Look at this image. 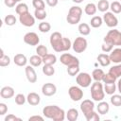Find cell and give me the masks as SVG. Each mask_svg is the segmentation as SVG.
I'll return each instance as SVG.
<instances>
[{
    "label": "cell",
    "mask_w": 121,
    "mask_h": 121,
    "mask_svg": "<svg viewBox=\"0 0 121 121\" xmlns=\"http://www.w3.org/2000/svg\"><path fill=\"white\" fill-rule=\"evenodd\" d=\"M43 114L48 119L54 121H63L65 119V112L57 105H48L43 109Z\"/></svg>",
    "instance_id": "6da1fadb"
},
{
    "label": "cell",
    "mask_w": 121,
    "mask_h": 121,
    "mask_svg": "<svg viewBox=\"0 0 121 121\" xmlns=\"http://www.w3.org/2000/svg\"><path fill=\"white\" fill-rule=\"evenodd\" d=\"M91 97L94 101H102L105 97V92H104V86L100 81H95L91 85Z\"/></svg>",
    "instance_id": "7a4b0ae2"
},
{
    "label": "cell",
    "mask_w": 121,
    "mask_h": 121,
    "mask_svg": "<svg viewBox=\"0 0 121 121\" xmlns=\"http://www.w3.org/2000/svg\"><path fill=\"white\" fill-rule=\"evenodd\" d=\"M82 15V9L78 6H73L69 9L66 20L70 25H77L79 23Z\"/></svg>",
    "instance_id": "3957f363"
},
{
    "label": "cell",
    "mask_w": 121,
    "mask_h": 121,
    "mask_svg": "<svg viewBox=\"0 0 121 121\" xmlns=\"http://www.w3.org/2000/svg\"><path fill=\"white\" fill-rule=\"evenodd\" d=\"M103 41L112 45H121V32L117 29H112L106 34Z\"/></svg>",
    "instance_id": "277c9868"
},
{
    "label": "cell",
    "mask_w": 121,
    "mask_h": 121,
    "mask_svg": "<svg viewBox=\"0 0 121 121\" xmlns=\"http://www.w3.org/2000/svg\"><path fill=\"white\" fill-rule=\"evenodd\" d=\"M92 79H93V78L91 77V75L88 73H85V72L78 73L76 78V81H77L78 85L80 87H83V88L89 87L92 83Z\"/></svg>",
    "instance_id": "5b68a950"
},
{
    "label": "cell",
    "mask_w": 121,
    "mask_h": 121,
    "mask_svg": "<svg viewBox=\"0 0 121 121\" xmlns=\"http://www.w3.org/2000/svg\"><path fill=\"white\" fill-rule=\"evenodd\" d=\"M88 45L87 40L83 37H77L74 41V43H72V48L76 53H82L86 50Z\"/></svg>",
    "instance_id": "8992f818"
},
{
    "label": "cell",
    "mask_w": 121,
    "mask_h": 121,
    "mask_svg": "<svg viewBox=\"0 0 121 121\" xmlns=\"http://www.w3.org/2000/svg\"><path fill=\"white\" fill-rule=\"evenodd\" d=\"M60 62L65 66H71V65H79V60L75 56L69 54V53H63L60 57Z\"/></svg>",
    "instance_id": "52a82bcc"
},
{
    "label": "cell",
    "mask_w": 121,
    "mask_h": 121,
    "mask_svg": "<svg viewBox=\"0 0 121 121\" xmlns=\"http://www.w3.org/2000/svg\"><path fill=\"white\" fill-rule=\"evenodd\" d=\"M103 22L106 24L107 26L109 27H115L118 25V19L113 13L111 11H106L103 15Z\"/></svg>",
    "instance_id": "ba28073f"
},
{
    "label": "cell",
    "mask_w": 121,
    "mask_h": 121,
    "mask_svg": "<svg viewBox=\"0 0 121 121\" xmlns=\"http://www.w3.org/2000/svg\"><path fill=\"white\" fill-rule=\"evenodd\" d=\"M68 94L73 101H79L83 97V91L78 86H71L68 89Z\"/></svg>",
    "instance_id": "9c48e42d"
},
{
    "label": "cell",
    "mask_w": 121,
    "mask_h": 121,
    "mask_svg": "<svg viewBox=\"0 0 121 121\" xmlns=\"http://www.w3.org/2000/svg\"><path fill=\"white\" fill-rule=\"evenodd\" d=\"M19 21L20 23L25 26H33L35 25V17L30 14V12L24 13L22 15H19Z\"/></svg>",
    "instance_id": "30bf717a"
},
{
    "label": "cell",
    "mask_w": 121,
    "mask_h": 121,
    "mask_svg": "<svg viewBox=\"0 0 121 121\" xmlns=\"http://www.w3.org/2000/svg\"><path fill=\"white\" fill-rule=\"evenodd\" d=\"M24 42L31 46H35L38 45L40 43V38L38 36L37 33L35 32H27L26 34H25L24 36Z\"/></svg>",
    "instance_id": "8fae6325"
},
{
    "label": "cell",
    "mask_w": 121,
    "mask_h": 121,
    "mask_svg": "<svg viewBox=\"0 0 121 121\" xmlns=\"http://www.w3.org/2000/svg\"><path fill=\"white\" fill-rule=\"evenodd\" d=\"M42 93L45 96H52L57 93V87L55 84L47 82L42 86Z\"/></svg>",
    "instance_id": "7c38bea8"
},
{
    "label": "cell",
    "mask_w": 121,
    "mask_h": 121,
    "mask_svg": "<svg viewBox=\"0 0 121 121\" xmlns=\"http://www.w3.org/2000/svg\"><path fill=\"white\" fill-rule=\"evenodd\" d=\"M94 109H95V103L90 99H85L80 103V111L84 115L94 111Z\"/></svg>",
    "instance_id": "4fadbf2b"
},
{
    "label": "cell",
    "mask_w": 121,
    "mask_h": 121,
    "mask_svg": "<svg viewBox=\"0 0 121 121\" xmlns=\"http://www.w3.org/2000/svg\"><path fill=\"white\" fill-rule=\"evenodd\" d=\"M25 72H26V77L28 82L35 83L37 81V74L32 65H26L25 68Z\"/></svg>",
    "instance_id": "5bb4252c"
},
{
    "label": "cell",
    "mask_w": 121,
    "mask_h": 121,
    "mask_svg": "<svg viewBox=\"0 0 121 121\" xmlns=\"http://www.w3.org/2000/svg\"><path fill=\"white\" fill-rule=\"evenodd\" d=\"M62 38H63L62 35H61L60 32H58V31H55V32H53V33L50 35L49 42H50V44H51V46H52V48H53L54 50L59 46V44L60 43Z\"/></svg>",
    "instance_id": "9a60e30c"
},
{
    "label": "cell",
    "mask_w": 121,
    "mask_h": 121,
    "mask_svg": "<svg viewBox=\"0 0 121 121\" xmlns=\"http://www.w3.org/2000/svg\"><path fill=\"white\" fill-rule=\"evenodd\" d=\"M110 60L113 63H121V48L117 47L110 52Z\"/></svg>",
    "instance_id": "2e32d148"
},
{
    "label": "cell",
    "mask_w": 121,
    "mask_h": 121,
    "mask_svg": "<svg viewBox=\"0 0 121 121\" xmlns=\"http://www.w3.org/2000/svg\"><path fill=\"white\" fill-rule=\"evenodd\" d=\"M26 101L29 105L31 106H37L40 102H41V97L40 95L37 94V93H34V92H31L27 95L26 96Z\"/></svg>",
    "instance_id": "e0dca14e"
},
{
    "label": "cell",
    "mask_w": 121,
    "mask_h": 121,
    "mask_svg": "<svg viewBox=\"0 0 121 121\" xmlns=\"http://www.w3.org/2000/svg\"><path fill=\"white\" fill-rule=\"evenodd\" d=\"M0 95L2 98L5 99L11 98L14 95V89L10 86H4L0 91Z\"/></svg>",
    "instance_id": "ac0fdd59"
},
{
    "label": "cell",
    "mask_w": 121,
    "mask_h": 121,
    "mask_svg": "<svg viewBox=\"0 0 121 121\" xmlns=\"http://www.w3.org/2000/svg\"><path fill=\"white\" fill-rule=\"evenodd\" d=\"M13 61L17 66H26V62H27V59L24 54H16L13 58Z\"/></svg>",
    "instance_id": "d6986e66"
},
{
    "label": "cell",
    "mask_w": 121,
    "mask_h": 121,
    "mask_svg": "<svg viewBox=\"0 0 121 121\" xmlns=\"http://www.w3.org/2000/svg\"><path fill=\"white\" fill-rule=\"evenodd\" d=\"M97 61L98 63L102 66V67H106V66H109L110 63L112 62L111 60H110V57L109 55L105 54V53H101L97 56Z\"/></svg>",
    "instance_id": "ffe728a7"
},
{
    "label": "cell",
    "mask_w": 121,
    "mask_h": 121,
    "mask_svg": "<svg viewBox=\"0 0 121 121\" xmlns=\"http://www.w3.org/2000/svg\"><path fill=\"white\" fill-rule=\"evenodd\" d=\"M96 110H97V112L99 114H106L108 113V112L110 111V106H109V103L106 102V101H99L98 105L96 106Z\"/></svg>",
    "instance_id": "44dd1931"
},
{
    "label": "cell",
    "mask_w": 121,
    "mask_h": 121,
    "mask_svg": "<svg viewBox=\"0 0 121 121\" xmlns=\"http://www.w3.org/2000/svg\"><path fill=\"white\" fill-rule=\"evenodd\" d=\"M66 118L68 121H76L78 118V111L75 108L69 109L66 112Z\"/></svg>",
    "instance_id": "7402d4cb"
},
{
    "label": "cell",
    "mask_w": 121,
    "mask_h": 121,
    "mask_svg": "<svg viewBox=\"0 0 121 121\" xmlns=\"http://www.w3.org/2000/svg\"><path fill=\"white\" fill-rule=\"evenodd\" d=\"M78 32L82 35V36H87L90 34L91 32V28H90V26L86 23H81L78 25Z\"/></svg>",
    "instance_id": "603a6c76"
},
{
    "label": "cell",
    "mask_w": 121,
    "mask_h": 121,
    "mask_svg": "<svg viewBox=\"0 0 121 121\" xmlns=\"http://www.w3.org/2000/svg\"><path fill=\"white\" fill-rule=\"evenodd\" d=\"M56 62H57V57L54 54H47L44 57H43V64L53 65Z\"/></svg>",
    "instance_id": "cb8c5ba5"
},
{
    "label": "cell",
    "mask_w": 121,
    "mask_h": 121,
    "mask_svg": "<svg viewBox=\"0 0 121 121\" xmlns=\"http://www.w3.org/2000/svg\"><path fill=\"white\" fill-rule=\"evenodd\" d=\"M96 10H97V7L94 3H88L84 8V12L87 15H95L96 13Z\"/></svg>",
    "instance_id": "d4e9b609"
},
{
    "label": "cell",
    "mask_w": 121,
    "mask_h": 121,
    "mask_svg": "<svg viewBox=\"0 0 121 121\" xmlns=\"http://www.w3.org/2000/svg\"><path fill=\"white\" fill-rule=\"evenodd\" d=\"M104 75H105V73L103 72V70L99 69V68H96L92 72V78L95 81H102Z\"/></svg>",
    "instance_id": "484cf974"
},
{
    "label": "cell",
    "mask_w": 121,
    "mask_h": 121,
    "mask_svg": "<svg viewBox=\"0 0 121 121\" xmlns=\"http://www.w3.org/2000/svg\"><path fill=\"white\" fill-rule=\"evenodd\" d=\"M116 88H117V86H116L115 82H113V83H105L104 84V92H105V94L110 95H112L115 93Z\"/></svg>",
    "instance_id": "4316f807"
},
{
    "label": "cell",
    "mask_w": 121,
    "mask_h": 121,
    "mask_svg": "<svg viewBox=\"0 0 121 121\" xmlns=\"http://www.w3.org/2000/svg\"><path fill=\"white\" fill-rule=\"evenodd\" d=\"M29 62L33 67H38L43 63V58L39 55H33L29 58Z\"/></svg>",
    "instance_id": "83f0119b"
},
{
    "label": "cell",
    "mask_w": 121,
    "mask_h": 121,
    "mask_svg": "<svg viewBox=\"0 0 121 121\" xmlns=\"http://www.w3.org/2000/svg\"><path fill=\"white\" fill-rule=\"evenodd\" d=\"M108 73H110L111 75H112L116 78H118L119 77H121V63H117L116 65L111 67Z\"/></svg>",
    "instance_id": "f1b7e54d"
},
{
    "label": "cell",
    "mask_w": 121,
    "mask_h": 121,
    "mask_svg": "<svg viewBox=\"0 0 121 121\" xmlns=\"http://www.w3.org/2000/svg\"><path fill=\"white\" fill-rule=\"evenodd\" d=\"M96 7H97V9L99 11L106 12L110 9V3L108 2V0H99Z\"/></svg>",
    "instance_id": "f546056e"
},
{
    "label": "cell",
    "mask_w": 121,
    "mask_h": 121,
    "mask_svg": "<svg viewBox=\"0 0 121 121\" xmlns=\"http://www.w3.org/2000/svg\"><path fill=\"white\" fill-rule=\"evenodd\" d=\"M102 24H103V18H101L100 16H94L90 21V25L94 28L100 27Z\"/></svg>",
    "instance_id": "4dcf8cb0"
},
{
    "label": "cell",
    "mask_w": 121,
    "mask_h": 121,
    "mask_svg": "<svg viewBox=\"0 0 121 121\" xmlns=\"http://www.w3.org/2000/svg\"><path fill=\"white\" fill-rule=\"evenodd\" d=\"M15 11H16V13H17L18 15H22V14H24V13L28 12L29 10H28V7H27L26 4H25V3H20V4H18V5L15 7Z\"/></svg>",
    "instance_id": "1f68e13d"
},
{
    "label": "cell",
    "mask_w": 121,
    "mask_h": 121,
    "mask_svg": "<svg viewBox=\"0 0 121 121\" xmlns=\"http://www.w3.org/2000/svg\"><path fill=\"white\" fill-rule=\"evenodd\" d=\"M110 9L112 13H115V14L121 13V3L118 1H113L110 4Z\"/></svg>",
    "instance_id": "d6a6232c"
},
{
    "label": "cell",
    "mask_w": 121,
    "mask_h": 121,
    "mask_svg": "<svg viewBox=\"0 0 121 121\" xmlns=\"http://www.w3.org/2000/svg\"><path fill=\"white\" fill-rule=\"evenodd\" d=\"M43 73L47 77H51L55 74V68L53 67V65L44 64L43 67Z\"/></svg>",
    "instance_id": "836d02e7"
},
{
    "label": "cell",
    "mask_w": 121,
    "mask_h": 121,
    "mask_svg": "<svg viewBox=\"0 0 121 121\" xmlns=\"http://www.w3.org/2000/svg\"><path fill=\"white\" fill-rule=\"evenodd\" d=\"M110 101L112 103V105L115 106V107H120L121 106V94L120 95H112Z\"/></svg>",
    "instance_id": "e575fe53"
},
{
    "label": "cell",
    "mask_w": 121,
    "mask_h": 121,
    "mask_svg": "<svg viewBox=\"0 0 121 121\" xmlns=\"http://www.w3.org/2000/svg\"><path fill=\"white\" fill-rule=\"evenodd\" d=\"M16 21H17L16 17H15L14 15H12V14L6 15V17L4 18V22H5V24H6L7 26H14V25L16 24Z\"/></svg>",
    "instance_id": "d590c367"
},
{
    "label": "cell",
    "mask_w": 121,
    "mask_h": 121,
    "mask_svg": "<svg viewBox=\"0 0 121 121\" xmlns=\"http://www.w3.org/2000/svg\"><path fill=\"white\" fill-rule=\"evenodd\" d=\"M87 121H99L100 117L98 115V112H95V111L90 112L89 113H87L86 115H84Z\"/></svg>",
    "instance_id": "8d00e7d4"
},
{
    "label": "cell",
    "mask_w": 121,
    "mask_h": 121,
    "mask_svg": "<svg viewBox=\"0 0 121 121\" xmlns=\"http://www.w3.org/2000/svg\"><path fill=\"white\" fill-rule=\"evenodd\" d=\"M67 73L71 77H75L79 73V65H71L67 66Z\"/></svg>",
    "instance_id": "74e56055"
},
{
    "label": "cell",
    "mask_w": 121,
    "mask_h": 121,
    "mask_svg": "<svg viewBox=\"0 0 121 121\" xmlns=\"http://www.w3.org/2000/svg\"><path fill=\"white\" fill-rule=\"evenodd\" d=\"M47 16V13L45 11V9H35L34 11V17L38 20H43L45 19Z\"/></svg>",
    "instance_id": "f35d334b"
},
{
    "label": "cell",
    "mask_w": 121,
    "mask_h": 121,
    "mask_svg": "<svg viewBox=\"0 0 121 121\" xmlns=\"http://www.w3.org/2000/svg\"><path fill=\"white\" fill-rule=\"evenodd\" d=\"M38 27H39V30L41 32L46 33V32H48L51 29V25L49 23H47V22H41L39 24V26Z\"/></svg>",
    "instance_id": "ab89813d"
},
{
    "label": "cell",
    "mask_w": 121,
    "mask_h": 121,
    "mask_svg": "<svg viewBox=\"0 0 121 121\" xmlns=\"http://www.w3.org/2000/svg\"><path fill=\"white\" fill-rule=\"evenodd\" d=\"M36 53H37V55H39V56H41V57L43 58V57H44L45 55L48 54L47 47H46L45 45L40 44V45H38L37 48H36Z\"/></svg>",
    "instance_id": "60d3db41"
},
{
    "label": "cell",
    "mask_w": 121,
    "mask_h": 121,
    "mask_svg": "<svg viewBox=\"0 0 121 121\" xmlns=\"http://www.w3.org/2000/svg\"><path fill=\"white\" fill-rule=\"evenodd\" d=\"M116 79H117V78H116L115 77H113V76L111 75L110 73H107V74L104 75V78H103L102 81H103L104 83H113V82L116 81Z\"/></svg>",
    "instance_id": "b9f144b4"
},
{
    "label": "cell",
    "mask_w": 121,
    "mask_h": 121,
    "mask_svg": "<svg viewBox=\"0 0 121 121\" xmlns=\"http://www.w3.org/2000/svg\"><path fill=\"white\" fill-rule=\"evenodd\" d=\"M15 103L17 104V105H24L25 103H26V97L23 95V94H18V95H15Z\"/></svg>",
    "instance_id": "7bdbcfd3"
},
{
    "label": "cell",
    "mask_w": 121,
    "mask_h": 121,
    "mask_svg": "<svg viewBox=\"0 0 121 121\" xmlns=\"http://www.w3.org/2000/svg\"><path fill=\"white\" fill-rule=\"evenodd\" d=\"M32 6L35 8V9H44L45 4L43 0H32Z\"/></svg>",
    "instance_id": "ee69618b"
},
{
    "label": "cell",
    "mask_w": 121,
    "mask_h": 121,
    "mask_svg": "<svg viewBox=\"0 0 121 121\" xmlns=\"http://www.w3.org/2000/svg\"><path fill=\"white\" fill-rule=\"evenodd\" d=\"M10 63V58L7 55H4L3 57L0 58V66L1 67H5V66H8L9 65Z\"/></svg>",
    "instance_id": "f6af8a7d"
},
{
    "label": "cell",
    "mask_w": 121,
    "mask_h": 121,
    "mask_svg": "<svg viewBox=\"0 0 121 121\" xmlns=\"http://www.w3.org/2000/svg\"><path fill=\"white\" fill-rule=\"evenodd\" d=\"M112 48H113V45L112 44H111V43H102V45H101V49H102V51L104 52V53H109V52H111L112 50Z\"/></svg>",
    "instance_id": "bcb514c9"
},
{
    "label": "cell",
    "mask_w": 121,
    "mask_h": 121,
    "mask_svg": "<svg viewBox=\"0 0 121 121\" xmlns=\"http://www.w3.org/2000/svg\"><path fill=\"white\" fill-rule=\"evenodd\" d=\"M22 119L20 117H17L13 114H9L5 117V121H21Z\"/></svg>",
    "instance_id": "7dc6e473"
},
{
    "label": "cell",
    "mask_w": 121,
    "mask_h": 121,
    "mask_svg": "<svg viewBox=\"0 0 121 121\" xmlns=\"http://www.w3.org/2000/svg\"><path fill=\"white\" fill-rule=\"evenodd\" d=\"M8 112V106L5 103H0V115H4Z\"/></svg>",
    "instance_id": "c3c4849f"
},
{
    "label": "cell",
    "mask_w": 121,
    "mask_h": 121,
    "mask_svg": "<svg viewBox=\"0 0 121 121\" xmlns=\"http://www.w3.org/2000/svg\"><path fill=\"white\" fill-rule=\"evenodd\" d=\"M16 0H4V4L8 7V8H13L16 4Z\"/></svg>",
    "instance_id": "681fc988"
},
{
    "label": "cell",
    "mask_w": 121,
    "mask_h": 121,
    "mask_svg": "<svg viewBox=\"0 0 121 121\" xmlns=\"http://www.w3.org/2000/svg\"><path fill=\"white\" fill-rule=\"evenodd\" d=\"M35 120L43 121V117L41 116V115H33V116H30V117L28 118V121H35Z\"/></svg>",
    "instance_id": "f907efd6"
},
{
    "label": "cell",
    "mask_w": 121,
    "mask_h": 121,
    "mask_svg": "<svg viewBox=\"0 0 121 121\" xmlns=\"http://www.w3.org/2000/svg\"><path fill=\"white\" fill-rule=\"evenodd\" d=\"M46 1V4L49 6V7H55L58 5V1L59 0H45Z\"/></svg>",
    "instance_id": "816d5d0a"
},
{
    "label": "cell",
    "mask_w": 121,
    "mask_h": 121,
    "mask_svg": "<svg viewBox=\"0 0 121 121\" xmlns=\"http://www.w3.org/2000/svg\"><path fill=\"white\" fill-rule=\"evenodd\" d=\"M117 90H118V92L121 94V78H119V80H118V82H117Z\"/></svg>",
    "instance_id": "f5cc1de1"
},
{
    "label": "cell",
    "mask_w": 121,
    "mask_h": 121,
    "mask_svg": "<svg viewBox=\"0 0 121 121\" xmlns=\"http://www.w3.org/2000/svg\"><path fill=\"white\" fill-rule=\"evenodd\" d=\"M73 2H75V3H77V4H79V3H81L83 0H72Z\"/></svg>",
    "instance_id": "db71d44e"
},
{
    "label": "cell",
    "mask_w": 121,
    "mask_h": 121,
    "mask_svg": "<svg viewBox=\"0 0 121 121\" xmlns=\"http://www.w3.org/2000/svg\"><path fill=\"white\" fill-rule=\"evenodd\" d=\"M4 55H5V54H4V50L1 48V54H0V58H1V57H3Z\"/></svg>",
    "instance_id": "11a10c76"
},
{
    "label": "cell",
    "mask_w": 121,
    "mask_h": 121,
    "mask_svg": "<svg viewBox=\"0 0 121 121\" xmlns=\"http://www.w3.org/2000/svg\"><path fill=\"white\" fill-rule=\"evenodd\" d=\"M20 1H21V0H16V2H20Z\"/></svg>",
    "instance_id": "9f6ffc18"
},
{
    "label": "cell",
    "mask_w": 121,
    "mask_h": 121,
    "mask_svg": "<svg viewBox=\"0 0 121 121\" xmlns=\"http://www.w3.org/2000/svg\"><path fill=\"white\" fill-rule=\"evenodd\" d=\"M120 1H121V0H120Z\"/></svg>",
    "instance_id": "6f0895ef"
}]
</instances>
